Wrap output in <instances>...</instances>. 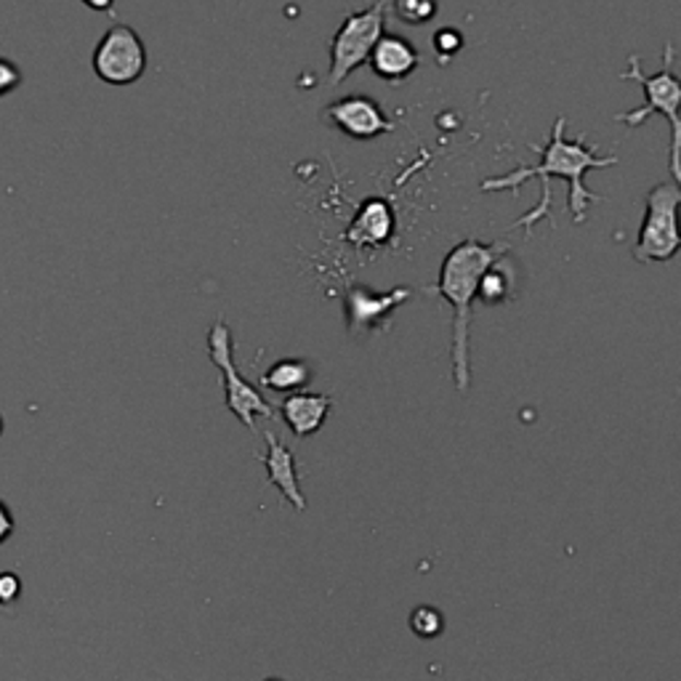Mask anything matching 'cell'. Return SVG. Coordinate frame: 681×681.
Masks as SVG:
<instances>
[{
    "instance_id": "6da1fadb",
    "label": "cell",
    "mask_w": 681,
    "mask_h": 681,
    "mask_svg": "<svg viewBox=\"0 0 681 681\" xmlns=\"http://www.w3.org/2000/svg\"><path fill=\"white\" fill-rule=\"evenodd\" d=\"M568 118L559 115L557 123L551 128V136L546 147L530 144L535 152H540V163L535 166H516L503 176H490L479 184L482 192H514L519 194L522 184L530 179H540V200L535 208H530L522 218L511 224V229H525V237L530 240L535 232V224L551 216V184L549 179H562L568 184V211L575 224H583L588 218L594 203H601V194L592 192L586 187L588 170L610 168L618 163V155H596L594 147L583 142V136L570 139L568 133Z\"/></svg>"
},
{
    "instance_id": "7a4b0ae2",
    "label": "cell",
    "mask_w": 681,
    "mask_h": 681,
    "mask_svg": "<svg viewBox=\"0 0 681 681\" xmlns=\"http://www.w3.org/2000/svg\"><path fill=\"white\" fill-rule=\"evenodd\" d=\"M506 253V248L495 242L464 240L453 248L442 261L437 294L453 307V340H450V365L453 381L461 394L471 386V307L477 298L479 279L495 259Z\"/></svg>"
},
{
    "instance_id": "3957f363",
    "label": "cell",
    "mask_w": 681,
    "mask_h": 681,
    "mask_svg": "<svg viewBox=\"0 0 681 681\" xmlns=\"http://www.w3.org/2000/svg\"><path fill=\"white\" fill-rule=\"evenodd\" d=\"M673 43H666V51H662V70L655 75H644L642 59L636 53L629 57V70L620 75V81H634L642 85L644 91V107L631 109V112L616 115L618 123L638 128L649 115H660L671 126V147H668V170H671V181H681V118H679V105H681V85L677 72H673Z\"/></svg>"
},
{
    "instance_id": "277c9868",
    "label": "cell",
    "mask_w": 681,
    "mask_h": 681,
    "mask_svg": "<svg viewBox=\"0 0 681 681\" xmlns=\"http://www.w3.org/2000/svg\"><path fill=\"white\" fill-rule=\"evenodd\" d=\"M647 213L634 242L638 264H666L679 253V203L681 190L677 181H660L647 192Z\"/></svg>"
},
{
    "instance_id": "5b68a950",
    "label": "cell",
    "mask_w": 681,
    "mask_h": 681,
    "mask_svg": "<svg viewBox=\"0 0 681 681\" xmlns=\"http://www.w3.org/2000/svg\"><path fill=\"white\" fill-rule=\"evenodd\" d=\"M381 35H386V0H375L362 11H349L331 40V77L327 83L340 85L357 67L368 62Z\"/></svg>"
},
{
    "instance_id": "8992f818",
    "label": "cell",
    "mask_w": 681,
    "mask_h": 681,
    "mask_svg": "<svg viewBox=\"0 0 681 681\" xmlns=\"http://www.w3.org/2000/svg\"><path fill=\"white\" fill-rule=\"evenodd\" d=\"M208 357L213 368L222 373L224 383V399H227L229 413L240 421L246 429L255 431V418H275V407L266 403L259 394V389L253 383H248L240 375L235 365V344H232V331L224 320H216L208 331Z\"/></svg>"
},
{
    "instance_id": "52a82bcc",
    "label": "cell",
    "mask_w": 681,
    "mask_h": 681,
    "mask_svg": "<svg viewBox=\"0 0 681 681\" xmlns=\"http://www.w3.org/2000/svg\"><path fill=\"white\" fill-rule=\"evenodd\" d=\"M150 62V53L139 33L128 24H112L101 40L96 43L94 64L96 77L107 85H131L144 75Z\"/></svg>"
},
{
    "instance_id": "ba28073f",
    "label": "cell",
    "mask_w": 681,
    "mask_h": 681,
    "mask_svg": "<svg viewBox=\"0 0 681 681\" xmlns=\"http://www.w3.org/2000/svg\"><path fill=\"white\" fill-rule=\"evenodd\" d=\"M322 118H325L327 126H333L344 136L355 139V142H370V139L394 131V120L383 112L379 101L365 94H351L333 101V105L322 109Z\"/></svg>"
},
{
    "instance_id": "9c48e42d",
    "label": "cell",
    "mask_w": 681,
    "mask_h": 681,
    "mask_svg": "<svg viewBox=\"0 0 681 681\" xmlns=\"http://www.w3.org/2000/svg\"><path fill=\"white\" fill-rule=\"evenodd\" d=\"M413 296L410 288H392L386 294H375L368 285H351L344 294V309H346V327L351 336L373 331L379 327L389 314L397 307H403L407 298Z\"/></svg>"
},
{
    "instance_id": "30bf717a",
    "label": "cell",
    "mask_w": 681,
    "mask_h": 681,
    "mask_svg": "<svg viewBox=\"0 0 681 681\" xmlns=\"http://www.w3.org/2000/svg\"><path fill=\"white\" fill-rule=\"evenodd\" d=\"M394 224L397 218H394L392 203L383 198H370L360 205L344 237L355 248H383L392 240Z\"/></svg>"
},
{
    "instance_id": "8fae6325",
    "label": "cell",
    "mask_w": 681,
    "mask_h": 681,
    "mask_svg": "<svg viewBox=\"0 0 681 681\" xmlns=\"http://www.w3.org/2000/svg\"><path fill=\"white\" fill-rule=\"evenodd\" d=\"M370 70L375 77L386 83H403L421 64V53L410 40L399 38V35H381L375 43L373 53L368 57Z\"/></svg>"
},
{
    "instance_id": "7c38bea8",
    "label": "cell",
    "mask_w": 681,
    "mask_h": 681,
    "mask_svg": "<svg viewBox=\"0 0 681 681\" xmlns=\"http://www.w3.org/2000/svg\"><path fill=\"white\" fill-rule=\"evenodd\" d=\"M264 437H266V453L261 455V464L266 468L270 485L277 488L279 495H283L296 511H307V498H303L301 482H298L296 455L290 453V447L283 445L275 434H270V431H266Z\"/></svg>"
},
{
    "instance_id": "4fadbf2b",
    "label": "cell",
    "mask_w": 681,
    "mask_h": 681,
    "mask_svg": "<svg viewBox=\"0 0 681 681\" xmlns=\"http://www.w3.org/2000/svg\"><path fill=\"white\" fill-rule=\"evenodd\" d=\"M333 410V397L318 392H294L279 405V418L288 423L298 440L318 434Z\"/></svg>"
},
{
    "instance_id": "5bb4252c",
    "label": "cell",
    "mask_w": 681,
    "mask_h": 681,
    "mask_svg": "<svg viewBox=\"0 0 681 681\" xmlns=\"http://www.w3.org/2000/svg\"><path fill=\"white\" fill-rule=\"evenodd\" d=\"M506 255V253H503ZM495 259L492 264L485 270L482 279H479V288H477V298L488 307H498V303H506L511 294H514V285H516V272L511 270L506 259Z\"/></svg>"
},
{
    "instance_id": "9a60e30c",
    "label": "cell",
    "mask_w": 681,
    "mask_h": 681,
    "mask_svg": "<svg viewBox=\"0 0 681 681\" xmlns=\"http://www.w3.org/2000/svg\"><path fill=\"white\" fill-rule=\"evenodd\" d=\"M312 381V368H309L303 360H279L261 375V383L272 392H283V394H294L303 392Z\"/></svg>"
},
{
    "instance_id": "2e32d148",
    "label": "cell",
    "mask_w": 681,
    "mask_h": 681,
    "mask_svg": "<svg viewBox=\"0 0 681 681\" xmlns=\"http://www.w3.org/2000/svg\"><path fill=\"white\" fill-rule=\"evenodd\" d=\"M410 629L413 634L421 636V638H437L445 629V618L437 607L431 605H421L410 612Z\"/></svg>"
},
{
    "instance_id": "e0dca14e",
    "label": "cell",
    "mask_w": 681,
    "mask_h": 681,
    "mask_svg": "<svg viewBox=\"0 0 681 681\" xmlns=\"http://www.w3.org/2000/svg\"><path fill=\"white\" fill-rule=\"evenodd\" d=\"M394 14L405 24H426L437 16V0H394Z\"/></svg>"
},
{
    "instance_id": "ac0fdd59",
    "label": "cell",
    "mask_w": 681,
    "mask_h": 681,
    "mask_svg": "<svg viewBox=\"0 0 681 681\" xmlns=\"http://www.w3.org/2000/svg\"><path fill=\"white\" fill-rule=\"evenodd\" d=\"M22 81H24V75H22L20 64L11 62V59H5V57H0V99H3V96H9V94H14V91L22 85Z\"/></svg>"
},
{
    "instance_id": "d6986e66",
    "label": "cell",
    "mask_w": 681,
    "mask_h": 681,
    "mask_svg": "<svg viewBox=\"0 0 681 681\" xmlns=\"http://www.w3.org/2000/svg\"><path fill=\"white\" fill-rule=\"evenodd\" d=\"M434 48L440 53H445V57H455V53H458L461 48H464V35H461V29H455V27L437 29Z\"/></svg>"
},
{
    "instance_id": "ffe728a7",
    "label": "cell",
    "mask_w": 681,
    "mask_h": 681,
    "mask_svg": "<svg viewBox=\"0 0 681 681\" xmlns=\"http://www.w3.org/2000/svg\"><path fill=\"white\" fill-rule=\"evenodd\" d=\"M22 594V581L16 573H0V605H14Z\"/></svg>"
},
{
    "instance_id": "44dd1931",
    "label": "cell",
    "mask_w": 681,
    "mask_h": 681,
    "mask_svg": "<svg viewBox=\"0 0 681 681\" xmlns=\"http://www.w3.org/2000/svg\"><path fill=\"white\" fill-rule=\"evenodd\" d=\"M11 533H14V514H11V509L0 501V543L9 540Z\"/></svg>"
},
{
    "instance_id": "7402d4cb",
    "label": "cell",
    "mask_w": 681,
    "mask_h": 681,
    "mask_svg": "<svg viewBox=\"0 0 681 681\" xmlns=\"http://www.w3.org/2000/svg\"><path fill=\"white\" fill-rule=\"evenodd\" d=\"M83 5H88L91 11H99V14H112L115 0H81Z\"/></svg>"
},
{
    "instance_id": "603a6c76",
    "label": "cell",
    "mask_w": 681,
    "mask_h": 681,
    "mask_svg": "<svg viewBox=\"0 0 681 681\" xmlns=\"http://www.w3.org/2000/svg\"><path fill=\"white\" fill-rule=\"evenodd\" d=\"M0 434H3V418H0Z\"/></svg>"
},
{
    "instance_id": "cb8c5ba5",
    "label": "cell",
    "mask_w": 681,
    "mask_h": 681,
    "mask_svg": "<svg viewBox=\"0 0 681 681\" xmlns=\"http://www.w3.org/2000/svg\"><path fill=\"white\" fill-rule=\"evenodd\" d=\"M264 681H283V679H264Z\"/></svg>"
}]
</instances>
